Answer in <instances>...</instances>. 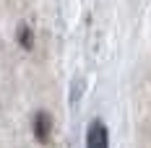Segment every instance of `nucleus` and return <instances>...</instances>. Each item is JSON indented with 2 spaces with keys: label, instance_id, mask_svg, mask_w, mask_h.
Here are the masks:
<instances>
[{
  "label": "nucleus",
  "instance_id": "3",
  "mask_svg": "<svg viewBox=\"0 0 151 148\" xmlns=\"http://www.w3.org/2000/svg\"><path fill=\"white\" fill-rule=\"evenodd\" d=\"M18 44L24 47V49H31L34 47V31L24 24V26H18Z\"/></svg>",
  "mask_w": 151,
  "mask_h": 148
},
{
  "label": "nucleus",
  "instance_id": "2",
  "mask_svg": "<svg viewBox=\"0 0 151 148\" xmlns=\"http://www.w3.org/2000/svg\"><path fill=\"white\" fill-rule=\"evenodd\" d=\"M50 133H52V119L47 112H37L34 114V135L39 143H47L50 140Z\"/></svg>",
  "mask_w": 151,
  "mask_h": 148
},
{
  "label": "nucleus",
  "instance_id": "1",
  "mask_svg": "<svg viewBox=\"0 0 151 148\" xmlns=\"http://www.w3.org/2000/svg\"><path fill=\"white\" fill-rule=\"evenodd\" d=\"M86 148H109V133H107L104 122L94 119L86 130Z\"/></svg>",
  "mask_w": 151,
  "mask_h": 148
}]
</instances>
